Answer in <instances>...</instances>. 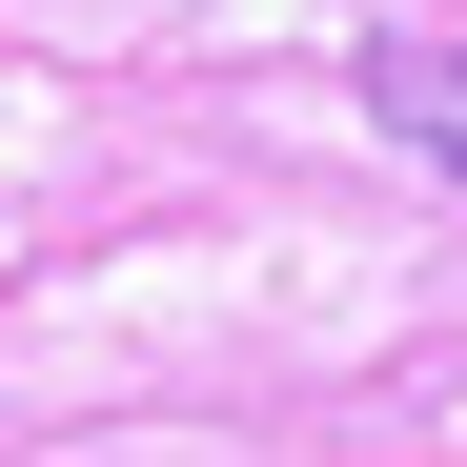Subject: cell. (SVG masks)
Returning <instances> with one entry per match:
<instances>
[{"instance_id": "1", "label": "cell", "mask_w": 467, "mask_h": 467, "mask_svg": "<svg viewBox=\"0 0 467 467\" xmlns=\"http://www.w3.org/2000/svg\"><path fill=\"white\" fill-rule=\"evenodd\" d=\"M366 122L407 142V163L467 183V41H366Z\"/></svg>"}]
</instances>
